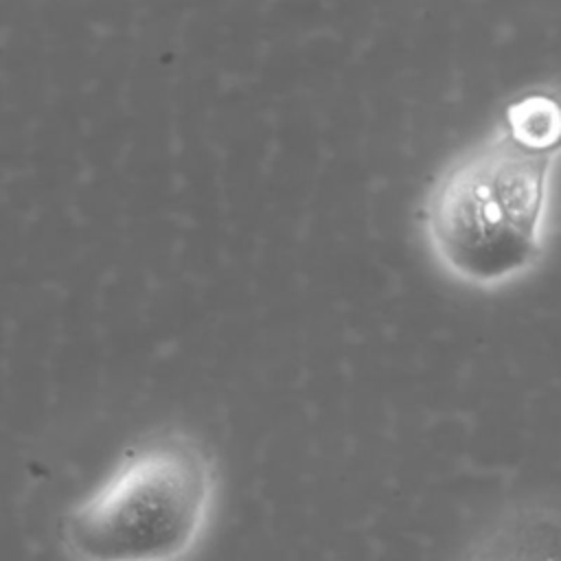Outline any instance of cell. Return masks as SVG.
Masks as SVG:
<instances>
[{"label":"cell","instance_id":"cell-1","mask_svg":"<svg viewBox=\"0 0 561 561\" xmlns=\"http://www.w3.org/2000/svg\"><path fill=\"white\" fill-rule=\"evenodd\" d=\"M210 491L213 469L195 440L149 438L72 511L68 543L88 561H164L197 535Z\"/></svg>","mask_w":561,"mask_h":561},{"label":"cell","instance_id":"cell-2","mask_svg":"<svg viewBox=\"0 0 561 561\" xmlns=\"http://www.w3.org/2000/svg\"><path fill=\"white\" fill-rule=\"evenodd\" d=\"M548 151L508 131L458 160L436 184L427 224L438 254L460 274L495 280L535 254Z\"/></svg>","mask_w":561,"mask_h":561},{"label":"cell","instance_id":"cell-3","mask_svg":"<svg viewBox=\"0 0 561 561\" xmlns=\"http://www.w3.org/2000/svg\"><path fill=\"white\" fill-rule=\"evenodd\" d=\"M473 561H561V519L526 513L497 528Z\"/></svg>","mask_w":561,"mask_h":561}]
</instances>
